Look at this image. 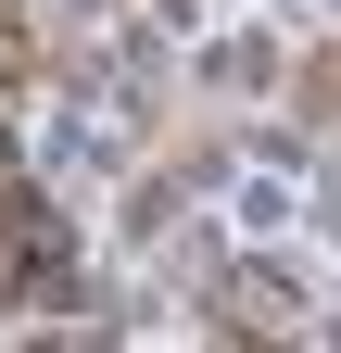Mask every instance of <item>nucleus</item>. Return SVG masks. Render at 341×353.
I'll list each match as a JSON object with an SVG mask.
<instances>
[{
    "label": "nucleus",
    "mask_w": 341,
    "mask_h": 353,
    "mask_svg": "<svg viewBox=\"0 0 341 353\" xmlns=\"http://www.w3.org/2000/svg\"><path fill=\"white\" fill-rule=\"evenodd\" d=\"M202 303H215V341H228V353H278L291 328H304V290H291L278 265H228Z\"/></svg>",
    "instance_id": "nucleus-1"
}]
</instances>
